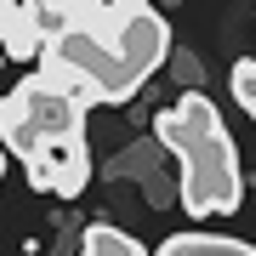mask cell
Instances as JSON below:
<instances>
[{"label": "cell", "instance_id": "6da1fadb", "mask_svg": "<svg viewBox=\"0 0 256 256\" xmlns=\"http://www.w3.org/2000/svg\"><path fill=\"white\" fill-rule=\"evenodd\" d=\"M165 52H171L165 18L154 6H131V18L114 40H92L74 28L63 40H52L40 52V80L92 114L97 102H131L142 92V80L165 63Z\"/></svg>", "mask_w": 256, "mask_h": 256}, {"label": "cell", "instance_id": "7a4b0ae2", "mask_svg": "<svg viewBox=\"0 0 256 256\" xmlns=\"http://www.w3.org/2000/svg\"><path fill=\"white\" fill-rule=\"evenodd\" d=\"M154 142H165L182 160V205L194 216H228V210H239V194H245L239 154H234V137L222 126L216 102L205 92L176 97L154 120Z\"/></svg>", "mask_w": 256, "mask_h": 256}, {"label": "cell", "instance_id": "3957f363", "mask_svg": "<svg viewBox=\"0 0 256 256\" xmlns=\"http://www.w3.org/2000/svg\"><path fill=\"white\" fill-rule=\"evenodd\" d=\"M80 137H86V108L68 102L63 92H52L40 74H28L23 86H12V92L0 97V142L18 160H28L46 142H80ZM6 148H0V154H6Z\"/></svg>", "mask_w": 256, "mask_h": 256}, {"label": "cell", "instance_id": "277c9868", "mask_svg": "<svg viewBox=\"0 0 256 256\" xmlns=\"http://www.w3.org/2000/svg\"><path fill=\"white\" fill-rule=\"evenodd\" d=\"M28 171V188L34 194H57V200H80L86 182H92V154H86V137L80 142H46L23 160Z\"/></svg>", "mask_w": 256, "mask_h": 256}, {"label": "cell", "instance_id": "5b68a950", "mask_svg": "<svg viewBox=\"0 0 256 256\" xmlns=\"http://www.w3.org/2000/svg\"><path fill=\"white\" fill-rule=\"evenodd\" d=\"M80 256H142V245L126 228H114V222H92L80 234Z\"/></svg>", "mask_w": 256, "mask_h": 256}, {"label": "cell", "instance_id": "8992f818", "mask_svg": "<svg viewBox=\"0 0 256 256\" xmlns=\"http://www.w3.org/2000/svg\"><path fill=\"white\" fill-rule=\"evenodd\" d=\"M0 176H6V154H0Z\"/></svg>", "mask_w": 256, "mask_h": 256}]
</instances>
